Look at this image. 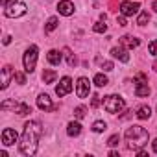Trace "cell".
Instances as JSON below:
<instances>
[{"label": "cell", "mask_w": 157, "mask_h": 157, "mask_svg": "<svg viewBox=\"0 0 157 157\" xmlns=\"http://www.w3.org/2000/svg\"><path fill=\"white\" fill-rule=\"evenodd\" d=\"M89 93H91V83H89V80H87V78H80V80H78V87H76L78 98H87Z\"/></svg>", "instance_id": "52a82bcc"}, {"label": "cell", "mask_w": 157, "mask_h": 157, "mask_svg": "<svg viewBox=\"0 0 157 157\" xmlns=\"http://www.w3.org/2000/svg\"><path fill=\"white\" fill-rule=\"evenodd\" d=\"M148 50H150V54H151V56H157V39L150 43V46H148Z\"/></svg>", "instance_id": "f1b7e54d"}, {"label": "cell", "mask_w": 157, "mask_h": 157, "mask_svg": "<svg viewBox=\"0 0 157 157\" xmlns=\"http://www.w3.org/2000/svg\"><path fill=\"white\" fill-rule=\"evenodd\" d=\"M150 115H151V111H150V107H148V105H142V107H139V109H137V118H140V120H148V118H150Z\"/></svg>", "instance_id": "7402d4cb"}, {"label": "cell", "mask_w": 157, "mask_h": 157, "mask_svg": "<svg viewBox=\"0 0 157 157\" xmlns=\"http://www.w3.org/2000/svg\"><path fill=\"white\" fill-rule=\"evenodd\" d=\"M15 113L21 115V117H24V115L32 113V107H30L28 104H19V102H17V105H15Z\"/></svg>", "instance_id": "44dd1931"}, {"label": "cell", "mask_w": 157, "mask_h": 157, "mask_svg": "<svg viewBox=\"0 0 157 157\" xmlns=\"http://www.w3.org/2000/svg\"><path fill=\"white\" fill-rule=\"evenodd\" d=\"M151 146H153V151H155V153H157V139H155V140H153V142H151Z\"/></svg>", "instance_id": "d590c367"}, {"label": "cell", "mask_w": 157, "mask_h": 157, "mask_svg": "<svg viewBox=\"0 0 157 157\" xmlns=\"http://www.w3.org/2000/svg\"><path fill=\"white\" fill-rule=\"evenodd\" d=\"M11 2H13V0H11ZM8 4H10V0H2V6H4V8H6Z\"/></svg>", "instance_id": "74e56055"}, {"label": "cell", "mask_w": 157, "mask_h": 157, "mask_svg": "<svg viewBox=\"0 0 157 157\" xmlns=\"http://www.w3.org/2000/svg\"><path fill=\"white\" fill-rule=\"evenodd\" d=\"M118 140H120V137H118V135H111V137H109V140H107V144H109V146H117V144H118Z\"/></svg>", "instance_id": "f546056e"}, {"label": "cell", "mask_w": 157, "mask_h": 157, "mask_svg": "<svg viewBox=\"0 0 157 157\" xmlns=\"http://www.w3.org/2000/svg\"><path fill=\"white\" fill-rule=\"evenodd\" d=\"M124 105H126V104H124V98L118 96V94H111V96H107V98L104 100V109H105L107 113H111V115L122 111Z\"/></svg>", "instance_id": "3957f363"}, {"label": "cell", "mask_w": 157, "mask_h": 157, "mask_svg": "<svg viewBox=\"0 0 157 157\" xmlns=\"http://www.w3.org/2000/svg\"><path fill=\"white\" fill-rule=\"evenodd\" d=\"M117 22H118V26H126V17L122 15V17H118L117 19Z\"/></svg>", "instance_id": "d6a6232c"}, {"label": "cell", "mask_w": 157, "mask_h": 157, "mask_svg": "<svg viewBox=\"0 0 157 157\" xmlns=\"http://www.w3.org/2000/svg\"><path fill=\"white\" fill-rule=\"evenodd\" d=\"M56 78H57V72L56 70H44L43 72V82L44 83H54Z\"/></svg>", "instance_id": "ac0fdd59"}, {"label": "cell", "mask_w": 157, "mask_h": 157, "mask_svg": "<svg viewBox=\"0 0 157 157\" xmlns=\"http://www.w3.org/2000/svg\"><path fill=\"white\" fill-rule=\"evenodd\" d=\"M63 54H65V57H67V63H68V67H76L78 59H76V56L72 54V50H70V48H63Z\"/></svg>", "instance_id": "ffe728a7"}, {"label": "cell", "mask_w": 157, "mask_h": 157, "mask_svg": "<svg viewBox=\"0 0 157 157\" xmlns=\"http://www.w3.org/2000/svg\"><path fill=\"white\" fill-rule=\"evenodd\" d=\"M93 30H94L96 33H104V32L107 30V24H105V21H104V22H96V24L93 26Z\"/></svg>", "instance_id": "484cf974"}, {"label": "cell", "mask_w": 157, "mask_h": 157, "mask_svg": "<svg viewBox=\"0 0 157 157\" xmlns=\"http://www.w3.org/2000/svg\"><path fill=\"white\" fill-rule=\"evenodd\" d=\"M70 91H72V80H70L68 76H65L63 80L59 82V85L56 87V94H57V96H65V94H68Z\"/></svg>", "instance_id": "9c48e42d"}, {"label": "cell", "mask_w": 157, "mask_h": 157, "mask_svg": "<svg viewBox=\"0 0 157 157\" xmlns=\"http://www.w3.org/2000/svg\"><path fill=\"white\" fill-rule=\"evenodd\" d=\"M105 128H107V124H105L104 120H96V122L93 124V131H94V133H102V131H105Z\"/></svg>", "instance_id": "d4e9b609"}, {"label": "cell", "mask_w": 157, "mask_h": 157, "mask_svg": "<svg viewBox=\"0 0 157 157\" xmlns=\"http://www.w3.org/2000/svg\"><path fill=\"white\" fill-rule=\"evenodd\" d=\"M10 43H11V35H6L4 37V44H10Z\"/></svg>", "instance_id": "836d02e7"}, {"label": "cell", "mask_w": 157, "mask_h": 157, "mask_svg": "<svg viewBox=\"0 0 157 157\" xmlns=\"http://www.w3.org/2000/svg\"><path fill=\"white\" fill-rule=\"evenodd\" d=\"M26 10H28V6L24 2H21V0H13L11 4L6 6V17H10V19L22 17V15H26Z\"/></svg>", "instance_id": "5b68a950"}, {"label": "cell", "mask_w": 157, "mask_h": 157, "mask_svg": "<svg viewBox=\"0 0 157 157\" xmlns=\"http://www.w3.org/2000/svg\"><path fill=\"white\" fill-rule=\"evenodd\" d=\"M139 2H128V0H126V2H122L120 4V13L124 15V17H133L137 11H139Z\"/></svg>", "instance_id": "ba28073f"}, {"label": "cell", "mask_w": 157, "mask_h": 157, "mask_svg": "<svg viewBox=\"0 0 157 157\" xmlns=\"http://www.w3.org/2000/svg\"><path fill=\"white\" fill-rule=\"evenodd\" d=\"M67 133L70 135V137H78L82 133V126H80V122H68V126H67Z\"/></svg>", "instance_id": "9a60e30c"}, {"label": "cell", "mask_w": 157, "mask_h": 157, "mask_svg": "<svg viewBox=\"0 0 157 157\" xmlns=\"http://www.w3.org/2000/svg\"><path fill=\"white\" fill-rule=\"evenodd\" d=\"M15 142H17V131L11 129V128H6V129L2 131V144H4V146H11V144H15Z\"/></svg>", "instance_id": "8fae6325"}, {"label": "cell", "mask_w": 157, "mask_h": 157, "mask_svg": "<svg viewBox=\"0 0 157 157\" xmlns=\"http://www.w3.org/2000/svg\"><path fill=\"white\" fill-rule=\"evenodd\" d=\"M126 139H128V146L133 148L135 151L140 150L144 144H148V139H150V133L142 128V126H131L126 129Z\"/></svg>", "instance_id": "7a4b0ae2"}, {"label": "cell", "mask_w": 157, "mask_h": 157, "mask_svg": "<svg viewBox=\"0 0 157 157\" xmlns=\"http://www.w3.org/2000/svg\"><path fill=\"white\" fill-rule=\"evenodd\" d=\"M153 70H155V72H157V61H155V63H153Z\"/></svg>", "instance_id": "f35d334b"}, {"label": "cell", "mask_w": 157, "mask_h": 157, "mask_svg": "<svg viewBox=\"0 0 157 157\" xmlns=\"http://www.w3.org/2000/svg\"><path fill=\"white\" fill-rule=\"evenodd\" d=\"M57 26H59V21H57V17H50V19L46 21L44 32H46V33H50V32H54V30H56Z\"/></svg>", "instance_id": "d6986e66"}, {"label": "cell", "mask_w": 157, "mask_h": 157, "mask_svg": "<svg viewBox=\"0 0 157 157\" xmlns=\"http://www.w3.org/2000/svg\"><path fill=\"white\" fill-rule=\"evenodd\" d=\"M137 155H140V157H146V155H148V153H146V151H144V150H137Z\"/></svg>", "instance_id": "e575fe53"}, {"label": "cell", "mask_w": 157, "mask_h": 157, "mask_svg": "<svg viewBox=\"0 0 157 157\" xmlns=\"http://www.w3.org/2000/svg\"><path fill=\"white\" fill-rule=\"evenodd\" d=\"M151 10H153V11H157V0H155L153 4H151Z\"/></svg>", "instance_id": "8d00e7d4"}, {"label": "cell", "mask_w": 157, "mask_h": 157, "mask_svg": "<svg viewBox=\"0 0 157 157\" xmlns=\"http://www.w3.org/2000/svg\"><path fill=\"white\" fill-rule=\"evenodd\" d=\"M43 135V126L37 120H30L24 124V131H22V139H21V153L22 155H35L37 151V144H39V137Z\"/></svg>", "instance_id": "6da1fadb"}, {"label": "cell", "mask_w": 157, "mask_h": 157, "mask_svg": "<svg viewBox=\"0 0 157 157\" xmlns=\"http://www.w3.org/2000/svg\"><path fill=\"white\" fill-rule=\"evenodd\" d=\"M61 54H59V50H50L48 52V56H46V59H48V63L50 65H59L61 63Z\"/></svg>", "instance_id": "2e32d148"}, {"label": "cell", "mask_w": 157, "mask_h": 157, "mask_svg": "<svg viewBox=\"0 0 157 157\" xmlns=\"http://www.w3.org/2000/svg\"><path fill=\"white\" fill-rule=\"evenodd\" d=\"M102 68H104L105 72H109V70H113V63H111V61H105V63L102 65Z\"/></svg>", "instance_id": "4dcf8cb0"}, {"label": "cell", "mask_w": 157, "mask_h": 157, "mask_svg": "<svg viewBox=\"0 0 157 157\" xmlns=\"http://www.w3.org/2000/svg\"><path fill=\"white\" fill-rule=\"evenodd\" d=\"M10 76H11V67H4L2 68V89H8V85H10Z\"/></svg>", "instance_id": "e0dca14e"}, {"label": "cell", "mask_w": 157, "mask_h": 157, "mask_svg": "<svg viewBox=\"0 0 157 157\" xmlns=\"http://www.w3.org/2000/svg\"><path fill=\"white\" fill-rule=\"evenodd\" d=\"M57 11H59L61 15H65V17H70V15L74 13V4L68 2V0H63V2L57 4Z\"/></svg>", "instance_id": "4fadbf2b"}, {"label": "cell", "mask_w": 157, "mask_h": 157, "mask_svg": "<svg viewBox=\"0 0 157 157\" xmlns=\"http://www.w3.org/2000/svg\"><path fill=\"white\" fill-rule=\"evenodd\" d=\"M91 105H93V107H98V105H100V96H98V94H94V96H93Z\"/></svg>", "instance_id": "1f68e13d"}, {"label": "cell", "mask_w": 157, "mask_h": 157, "mask_svg": "<svg viewBox=\"0 0 157 157\" xmlns=\"http://www.w3.org/2000/svg\"><path fill=\"white\" fill-rule=\"evenodd\" d=\"M148 22H150V13H148V11H142V13L139 15V19H137V24H139V26H146Z\"/></svg>", "instance_id": "cb8c5ba5"}, {"label": "cell", "mask_w": 157, "mask_h": 157, "mask_svg": "<svg viewBox=\"0 0 157 157\" xmlns=\"http://www.w3.org/2000/svg\"><path fill=\"white\" fill-rule=\"evenodd\" d=\"M85 111H87V109H85L83 105H78V107L74 109V115H76V118H83V117H85Z\"/></svg>", "instance_id": "83f0119b"}, {"label": "cell", "mask_w": 157, "mask_h": 157, "mask_svg": "<svg viewBox=\"0 0 157 157\" xmlns=\"http://www.w3.org/2000/svg\"><path fill=\"white\" fill-rule=\"evenodd\" d=\"M37 52H39V48H37L35 44H32V46L26 50L24 57H22V63H24V70H26V72H30V74L35 70V63H37Z\"/></svg>", "instance_id": "277c9868"}, {"label": "cell", "mask_w": 157, "mask_h": 157, "mask_svg": "<svg viewBox=\"0 0 157 157\" xmlns=\"http://www.w3.org/2000/svg\"><path fill=\"white\" fill-rule=\"evenodd\" d=\"M120 43H122L124 46H128V48H137V46L140 44V41H139L137 37H131V35H124V37H120Z\"/></svg>", "instance_id": "5bb4252c"}, {"label": "cell", "mask_w": 157, "mask_h": 157, "mask_svg": "<svg viewBox=\"0 0 157 157\" xmlns=\"http://www.w3.org/2000/svg\"><path fill=\"white\" fill-rule=\"evenodd\" d=\"M111 56H113L115 59H120L122 63H128V61H129L128 50H126V48H122V46H115V48H111Z\"/></svg>", "instance_id": "7c38bea8"}, {"label": "cell", "mask_w": 157, "mask_h": 157, "mask_svg": "<svg viewBox=\"0 0 157 157\" xmlns=\"http://www.w3.org/2000/svg\"><path fill=\"white\" fill-rule=\"evenodd\" d=\"M135 94H137L139 98H144V96H148V94H150L148 78H146L142 72H139V74L135 76Z\"/></svg>", "instance_id": "8992f818"}, {"label": "cell", "mask_w": 157, "mask_h": 157, "mask_svg": "<svg viewBox=\"0 0 157 157\" xmlns=\"http://www.w3.org/2000/svg\"><path fill=\"white\" fill-rule=\"evenodd\" d=\"M37 107L41 109V111H44V113H48V111H54L56 107L52 105V100H50V96L48 94H39V98H37Z\"/></svg>", "instance_id": "30bf717a"}, {"label": "cell", "mask_w": 157, "mask_h": 157, "mask_svg": "<svg viewBox=\"0 0 157 157\" xmlns=\"http://www.w3.org/2000/svg\"><path fill=\"white\" fill-rule=\"evenodd\" d=\"M13 80H17V83H21V85H24L26 83V76L22 72H15L13 74Z\"/></svg>", "instance_id": "4316f807"}, {"label": "cell", "mask_w": 157, "mask_h": 157, "mask_svg": "<svg viewBox=\"0 0 157 157\" xmlns=\"http://www.w3.org/2000/svg\"><path fill=\"white\" fill-rule=\"evenodd\" d=\"M107 83H109L107 76H104V74H96V76H94V85H96V87H105Z\"/></svg>", "instance_id": "603a6c76"}]
</instances>
